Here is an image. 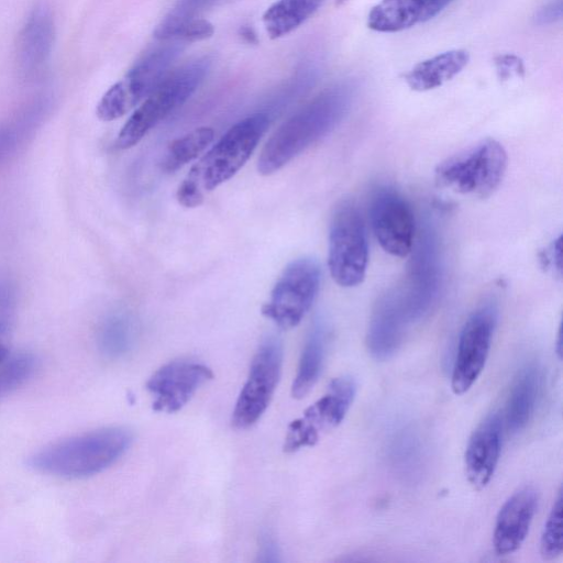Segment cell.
<instances>
[{"label":"cell","instance_id":"obj_1","mask_svg":"<svg viewBox=\"0 0 563 563\" xmlns=\"http://www.w3.org/2000/svg\"><path fill=\"white\" fill-rule=\"evenodd\" d=\"M355 95L351 84L321 92L286 120L264 145L257 170L272 175L332 132L349 112Z\"/></svg>","mask_w":563,"mask_h":563},{"label":"cell","instance_id":"obj_2","mask_svg":"<svg viewBox=\"0 0 563 563\" xmlns=\"http://www.w3.org/2000/svg\"><path fill=\"white\" fill-rule=\"evenodd\" d=\"M133 433L108 427L52 443L29 459L33 470L64 478L98 474L115 463L131 446Z\"/></svg>","mask_w":563,"mask_h":563},{"label":"cell","instance_id":"obj_3","mask_svg":"<svg viewBox=\"0 0 563 563\" xmlns=\"http://www.w3.org/2000/svg\"><path fill=\"white\" fill-rule=\"evenodd\" d=\"M210 66L206 57L189 62L166 77L126 120L117 137L121 150L136 145L156 124L183 106L200 86Z\"/></svg>","mask_w":563,"mask_h":563},{"label":"cell","instance_id":"obj_4","mask_svg":"<svg viewBox=\"0 0 563 563\" xmlns=\"http://www.w3.org/2000/svg\"><path fill=\"white\" fill-rule=\"evenodd\" d=\"M269 125L266 113L251 114L232 125L188 173L202 191L233 177L251 157Z\"/></svg>","mask_w":563,"mask_h":563},{"label":"cell","instance_id":"obj_5","mask_svg":"<svg viewBox=\"0 0 563 563\" xmlns=\"http://www.w3.org/2000/svg\"><path fill=\"white\" fill-rule=\"evenodd\" d=\"M507 168V153L496 140L486 139L442 162L437 183L465 196L485 198L500 185Z\"/></svg>","mask_w":563,"mask_h":563},{"label":"cell","instance_id":"obj_6","mask_svg":"<svg viewBox=\"0 0 563 563\" xmlns=\"http://www.w3.org/2000/svg\"><path fill=\"white\" fill-rule=\"evenodd\" d=\"M368 241L364 220L356 205L341 201L331 217L328 266L333 280L342 287H354L365 277Z\"/></svg>","mask_w":563,"mask_h":563},{"label":"cell","instance_id":"obj_7","mask_svg":"<svg viewBox=\"0 0 563 563\" xmlns=\"http://www.w3.org/2000/svg\"><path fill=\"white\" fill-rule=\"evenodd\" d=\"M410 254L407 276L398 287L407 320L412 323L434 307L442 284L439 238L429 222L422 224Z\"/></svg>","mask_w":563,"mask_h":563},{"label":"cell","instance_id":"obj_8","mask_svg":"<svg viewBox=\"0 0 563 563\" xmlns=\"http://www.w3.org/2000/svg\"><path fill=\"white\" fill-rule=\"evenodd\" d=\"M184 42L175 40L173 44L144 55L121 80L104 92L97 104V117L102 121H113L142 102L166 77Z\"/></svg>","mask_w":563,"mask_h":563},{"label":"cell","instance_id":"obj_9","mask_svg":"<svg viewBox=\"0 0 563 563\" xmlns=\"http://www.w3.org/2000/svg\"><path fill=\"white\" fill-rule=\"evenodd\" d=\"M320 278V267L314 260L292 261L277 279L262 313L280 329L295 328L311 308Z\"/></svg>","mask_w":563,"mask_h":563},{"label":"cell","instance_id":"obj_10","mask_svg":"<svg viewBox=\"0 0 563 563\" xmlns=\"http://www.w3.org/2000/svg\"><path fill=\"white\" fill-rule=\"evenodd\" d=\"M283 357V344L276 336L266 338L258 346L232 411L235 429L252 427L266 411L280 378Z\"/></svg>","mask_w":563,"mask_h":563},{"label":"cell","instance_id":"obj_11","mask_svg":"<svg viewBox=\"0 0 563 563\" xmlns=\"http://www.w3.org/2000/svg\"><path fill=\"white\" fill-rule=\"evenodd\" d=\"M356 394L352 376L333 378L327 393L309 406L302 417L290 422L284 442V451L296 452L314 445L321 434L338 427L345 418Z\"/></svg>","mask_w":563,"mask_h":563},{"label":"cell","instance_id":"obj_12","mask_svg":"<svg viewBox=\"0 0 563 563\" xmlns=\"http://www.w3.org/2000/svg\"><path fill=\"white\" fill-rule=\"evenodd\" d=\"M495 303L478 307L464 323L457 342L451 374V389L463 395L474 385L485 367L497 322Z\"/></svg>","mask_w":563,"mask_h":563},{"label":"cell","instance_id":"obj_13","mask_svg":"<svg viewBox=\"0 0 563 563\" xmlns=\"http://www.w3.org/2000/svg\"><path fill=\"white\" fill-rule=\"evenodd\" d=\"M371 222L382 249L394 256L410 254L416 235L415 217L407 200L396 190L380 188L371 203Z\"/></svg>","mask_w":563,"mask_h":563},{"label":"cell","instance_id":"obj_14","mask_svg":"<svg viewBox=\"0 0 563 563\" xmlns=\"http://www.w3.org/2000/svg\"><path fill=\"white\" fill-rule=\"evenodd\" d=\"M212 378L213 372L202 363L188 360L168 362L156 369L146 383V389L153 397L152 407L157 412H176Z\"/></svg>","mask_w":563,"mask_h":563},{"label":"cell","instance_id":"obj_15","mask_svg":"<svg viewBox=\"0 0 563 563\" xmlns=\"http://www.w3.org/2000/svg\"><path fill=\"white\" fill-rule=\"evenodd\" d=\"M407 324L399 287L390 288L377 300L369 319L366 345L372 357H393L402 343Z\"/></svg>","mask_w":563,"mask_h":563},{"label":"cell","instance_id":"obj_16","mask_svg":"<svg viewBox=\"0 0 563 563\" xmlns=\"http://www.w3.org/2000/svg\"><path fill=\"white\" fill-rule=\"evenodd\" d=\"M538 492L532 486L517 489L500 507L493 532L498 555L516 552L526 540L537 511Z\"/></svg>","mask_w":563,"mask_h":563},{"label":"cell","instance_id":"obj_17","mask_svg":"<svg viewBox=\"0 0 563 563\" xmlns=\"http://www.w3.org/2000/svg\"><path fill=\"white\" fill-rule=\"evenodd\" d=\"M503 418L488 415L473 431L464 454L465 475L476 489L485 488L497 467L503 440Z\"/></svg>","mask_w":563,"mask_h":563},{"label":"cell","instance_id":"obj_18","mask_svg":"<svg viewBox=\"0 0 563 563\" xmlns=\"http://www.w3.org/2000/svg\"><path fill=\"white\" fill-rule=\"evenodd\" d=\"M55 37V24L51 9L36 4L21 29L16 43V62L22 75H36L47 62Z\"/></svg>","mask_w":563,"mask_h":563},{"label":"cell","instance_id":"obj_19","mask_svg":"<svg viewBox=\"0 0 563 563\" xmlns=\"http://www.w3.org/2000/svg\"><path fill=\"white\" fill-rule=\"evenodd\" d=\"M542 384V375L537 364L525 366L515 379L507 400L505 423L511 433L525 429L531 420Z\"/></svg>","mask_w":563,"mask_h":563},{"label":"cell","instance_id":"obj_20","mask_svg":"<svg viewBox=\"0 0 563 563\" xmlns=\"http://www.w3.org/2000/svg\"><path fill=\"white\" fill-rule=\"evenodd\" d=\"M328 338V328L323 320H316L306 339L291 385L294 398H303L318 382L324 365Z\"/></svg>","mask_w":563,"mask_h":563},{"label":"cell","instance_id":"obj_21","mask_svg":"<svg viewBox=\"0 0 563 563\" xmlns=\"http://www.w3.org/2000/svg\"><path fill=\"white\" fill-rule=\"evenodd\" d=\"M468 59L464 49L448 51L417 64L405 78L412 90H431L461 73Z\"/></svg>","mask_w":563,"mask_h":563},{"label":"cell","instance_id":"obj_22","mask_svg":"<svg viewBox=\"0 0 563 563\" xmlns=\"http://www.w3.org/2000/svg\"><path fill=\"white\" fill-rule=\"evenodd\" d=\"M422 0H382L367 18L369 29L377 32H399L422 21Z\"/></svg>","mask_w":563,"mask_h":563},{"label":"cell","instance_id":"obj_23","mask_svg":"<svg viewBox=\"0 0 563 563\" xmlns=\"http://www.w3.org/2000/svg\"><path fill=\"white\" fill-rule=\"evenodd\" d=\"M45 99L32 102L15 117L0 123V165L22 146L46 112Z\"/></svg>","mask_w":563,"mask_h":563},{"label":"cell","instance_id":"obj_24","mask_svg":"<svg viewBox=\"0 0 563 563\" xmlns=\"http://www.w3.org/2000/svg\"><path fill=\"white\" fill-rule=\"evenodd\" d=\"M136 324L124 312H114L104 318L97 332L99 352L109 360L126 355L136 342Z\"/></svg>","mask_w":563,"mask_h":563},{"label":"cell","instance_id":"obj_25","mask_svg":"<svg viewBox=\"0 0 563 563\" xmlns=\"http://www.w3.org/2000/svg\"><path fill=\"white\" fill-rule=\"evenodd\" d=\"M324 0H278L263 14L271 38L282 37L307 21Z\"/></svg>","mask_w":563,"mask_h":563},{"label":"cell","instance_id":"obj_26","mask_svg":"<svg viewBox=\"0 0 563 563\" xmlns=\"http://www.w3.org/2000/svg\"><path fill=\"white\" fill-rule=\"evenodd\" d=\"M214 131L209 126L197 128L175 139L167 146L161 162L165 173H174L197 158L213 141Z\"/></svg>","mask_w":563,"mask_h":563},{"label":"cell","instance_id":"obj_27","mask_svg":"<svg viewBox=\"0 0 563 563\" xmlns=\"http://www.w3.org/2000/svg\"><path fill=\"white\" fill-rule=\"evenodd\" d=\"M36 361L27 353L10 354L0 363V400L22 386L34 373Z\"/></svg>","mask_w":563,"mask_h":563},{"label":"cell","instance_id":"obj_28","mask_svg":"<svg viewBox=\"0 0 563 563\" xmlns=\"http://www.w3.org/2000/svg\"><path fill=\"white\" fill-rule=\"evenodd\" d=\"M563 498L560 488L545 521L541 539L540 554L543 560L551 561L559 558L563 551Z\"/></svg>","mask_w":563,"mask_h":563},{"label":"cell","instance_id":"obj_29","mask_svg":"<svg viewBox=\"0 0 563 563\" xmlns=\"http://www.w3.org/2000/svg\"><path fill=\"white\" fill-rule=\"evenodd\" d=\"M15 312V291L12 284L0 279V363L9 355V334Z\"/></svg>","mask_w":563,"mask_h":563},{"label":"cell","instance_id":"obj_30","mask_svg":"<svg viewBox=\"0 0 563 563\" xmlns=\"http://www.w3.org/2000/svg\"><path fill=\"white\" fill-rule=\"evenodd\" d=\"M213 31V25L205 19L187 20L175 29L169 40L199 41L210 37Z\"/></svg>","mask_w":563,"mask_h":563},{"label":"cell","instance_id":"obj_31","mask_svg":"<svg viewBox=\"0 0 563 563\" xmlns=\"http://www.w3.org/2000/svg\"><path fill=\"white\" fill-rule=\"evenodd\" d=\"M178 202L186 208H195L202 203L203 191L190 176L180 183L176 191Z\"/></svg>","mask_w":563,"mask_h":563},{"label":"cell","instance_id":"obj_32","mask_svg":"<svg viewBox=\"0 0 563 563\" xmlns=\"http://www.w3.org/2000/svg\"><path fill=\"white\" fill-rule=\"evenodd\" d=\"M495 63L501 79H509L514 76L523 75V63L515 55H500L496 58Z\"/></svg>","mask_w":563,"mask_h":563},{"label":"cell","instance_id":"obj_33","mask_svg":"<svg viewBox=\"0 0 563 563\" xmlns=\"http://www.w3.org/2000/svg\"><path fill=\"white\" fill-rule=\"evenodd\" d=\"M257 561L264 563H275L280 561L279 547L275 539L269 533H264L261 537L257 552Z\"/></svg>","mask_w":563,"mask_h":563},{"label":"cell","instance_id":"obj_34","mask_svg":"<svg viewBox=\"0 0 563 563\" xmlns=\"http://www.w3.org/2000/svg\"><path fill=\"white\" fill-rule=\"evenodd\" d=\"M562 10V0H553L538 10L534 22L539 25L554 23L561 20Z\"/></svg>","mask_w":563,"mask_h":563},{"label":"cell","instance_id":"obj_35","mask_svg":"<svg viewBox=\"0 0 563 563\" xmlns=\"http://www.w3.org/2000/svg\"><path fill=\"white\" fill-rule=\"evenodd\" d=\"M423 13L422 21H427L441 12L452 0H422Z\"/></svg>","mask_w":563,"mask_h":563},{"label":"cell","instance_id":"obj_36","mask_svg":"<svg viewBox=\"0 0 563 563\" xmlns=\"http://www.w3.org/2000/svg\"><path fill=\"white\" fill-rule=\"evenodd\" d=\"M555 351H556L559 360H561L562 358V333H561V328L559 329V333H558Z\"/></svg>","mask_w":563,"mask_h":563}]
</instances>
